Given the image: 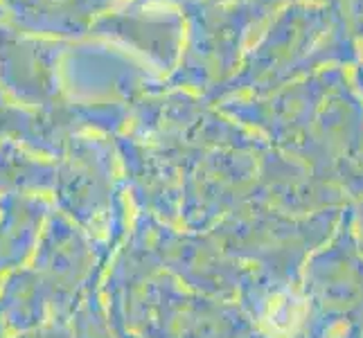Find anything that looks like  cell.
<instances>
[{
    "label": "cell",
    "mask_w": 363,
    "mask_h": 338,
    "mask_svg": "<svg viewBox=\"0 0 363 338\" xmlns=\"http://www.w3.org/2000/svg\"><path fill=\"white\" fill-rule=\"evenodd\" d=\"M50 215L41 194L0 192V273L30 264Z\"/></svg>",
    "instance_id": "obj_1"
},
{
    "label": "cell",
    "mask_w": 363,
    "mask_h": 338,
    "mask_svg": "<svg viewBox=\"0 0 363 338\" xmlns=\"http://www.w3.org/2000/svg\"><path fill=\"white\" fill-rule=\"evenodd\" d=\"M52 316V305L41 280L30 266L7 273L0 286V322L9 336L41 327Z\"/></svg>",
    "instance_id": "obj_2"
},
{
    "label": "cell",
    "mask_w": 363,
    "mask_h": 338,
    "mask_svg": "<svg viewBox=\"0 0 363 338\" xmlns=\"http://www.w3.org/2000/svg\"><path fill=\"white\" fill-rule=\"evenodd\" d=\"M50 171L16 149L0 147V192L39 194L50 187Z\"/></svg>",
    "instance_id": "obj_3"
},
{
    "label": "cell",
    "mask_w": 363,
    "mask_h": 338,
    "mask_svg": "<svg viewBox=\"0 0 363 338\" xmlns=\"http://www.w3.org/2000/svg\"><path fill=\"white\" fill-rule=\"evenodd\" d=\"M59 320L61 318H50L48 322L41 325V327L30 329V332H23V334H16V336H11V338H66V332L61 329Z\"/></svg>",
    "instance_id": "obj_4"
},
{
    "label": "cell",
    "mask_w": 363,
    "mask_h": 338,
    "mask_svg": "<svg viewBox=\"0 0 363 338\" xmlns=\"http://www.w3.org/2000/svg\"><path fill=\"white\" fill-rule=\"evenodd\" d=\"M0 338H11L9 332L5 329V325H3V322H0Z\"/></svg>",
    "instance_id": "obj_5"
}]
</instances>
